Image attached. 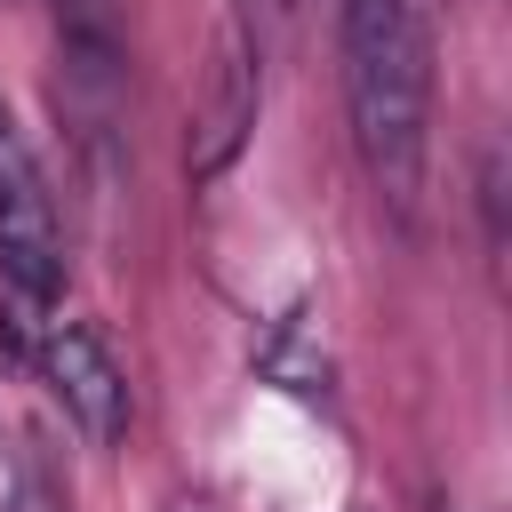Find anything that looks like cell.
Masks as SVG:
<instances>
[{"mask_svg": "<svg viewBox=\"0 0 512 512\" xmlns=\"http://www.w3.org/2000/svg\"><path fill=\"white\" fill-rule=\"evenodd\" d=\"M336 56H344V112H352L368 184L384 200L416 208L424 152H432V16H424V0H344Z\"/></svg>", "mask_w": 512, "mask_h": 512, "instance_id": "cell-1", "label": "cell"}, {"mask_svg": "<svg viewBox=\"0 0 512 512\" xmlns=\"http://www.w3.org/2000/svg\"><path fill=\"white\" fill-rule=\"evenodd\" d=\"M0 280L24 312H48L64 288V224L40 168L16 152V136L0 144Z\"/></svg>", "mask_w": 512, "mask_h": 512, "instance_id": "cell-2", "label": "cell"}, {"mask_svg": "<svg viewBox=\"0 0 512 512\" xmlns=\"http://www.w3.org/2000/svg\"><path fill=\"white\" fill-rule=\"evenodd\" d=\"M32 360H40L56 408L80 424L88 448H120V440H128V376H120V360H112L80 320H48L40 344H32Z\"/></svg>", "mask_w": 512, "mask_h": 512, "instance_id": "cell-3", "label": "cell"}, {"mask_svg": "<svg viewBox=\"0 0 512 512\" xmlns=\"http://www.w3.org/2000/svg\"><path fill=\"white\" fill-rule=\"evenodd\" d=\"M256 96H264V72H256V40L232 24L224 48H216V72H208V104H200V128H192V176H216L248 128H256Z\"/></svg>", "mask_w": 512, "mask_h": 512, "instance_id": "cell-4", "label": "cell"}, {"mask_svg": "<svg viewBox=\"0 0 512 512\" xmlns=\"http://www.w3.org/2000/svg\"><path fill=\"white\" fill-rule=\"evenodd\" d=\"M0 512H24V480H16V456L0 440Z\"/></svg>", "mask_w": 512, "mask_h": 512, "instance_id": "cell-5", "label": "cell"}, {"mask_svg": "<svg viewBox=\"0 0 512 512\" xmlns=\"http://www.w3.org/2000/svg\"><path fill=\"white\" fill-rule=\"evenodd\" d=\"M168 512H208V504H192V496H176V504H168Z\"/></svg>", "mask_w": 512, "mask_h": 512, "instance_id": "cell-6", "label": "cell"}, {"mask_svg": "<svg viewBox=\"0 0 512 512\" xmlns=\"http://www.w3.org/2000/svg\"><path fill=\"white\" fill-rule=\"evenodd\" d=\"M0 144H8V104H0Z\"/></svg>", "mask_w": 512, "mask_h": 512, "instance_id": "cell-7", "label": "cell"}]
</instances>
